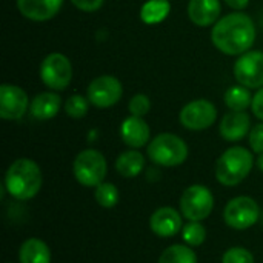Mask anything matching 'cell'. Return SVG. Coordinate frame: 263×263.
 <instances>
[{
  "label": "cell",
  "instance_id": "cell-24",
  "mask_svg": "<svg viewBox=\"0 0 263 263\" xmlns=\"http://www.w3.org/2000/svg\"><path fill=\"white\" fill-rule=\"evenodd\" d=\"M96 202L103 208H114L120 200V193L117 186L111 182H102L94 191Z\"/></svg>",
  "mask_w": 263,
  "mask_h": 263
},
{
  "label": "cell",
  "instance_id": "cell-7",
  "mask_svg": "<svg viewBox=\"0 0 263 263\" xmlns=\"http://www.w3.org/2000/svg\"><path fill=\"white\" fill-rule=\"evenodd\" d=\"M180 213L190 222H202L214 210V196L205 185H191L180 196Z\"/></svg>",
  "mask_w": 263,
  "mask_h": 263
},
{
  "label": "cell",
  "instance_id": "cell-18",
  "mask_svg": "<svg viewBox=\"0 0 263 263\" xmlns=\"http://www.w3.org/2000/svg\"><path fill=\"white\" fill-rule=\"evenodd\" d=\"M62 108V97L55 91H45L32 97L29 103V114L37 120L54 119Z\"/></svg>",
  "mask_w": 263,
  "mask_h": 263
},
{
  "label": "cell",
  "instance_id": "cell-15",
  "mask_svg": "<svg viewBox=\"0 0 263 263\" xmlns=\"http://www.w3.org/2000/svg\"><path fill=\"white\" fill-rule=\"evenodd\" d=\"M149 137H151V129L143 117L129 116L120 125V139L126 146L133 149H139L148 145V142H151Z\"/></svg>",
  "mask_w": 263,
  "mask_h": 263
},
{
  "label": "cell",
  "instance_id": "cell-20",
  "mask_svg": "<svg viewBox=\"0 0 263 263\" xmlns=\"http://www.w3.org/2000/svg\"><path fill=\"white\" fill-rule=\"evenodd\" d=\"M145 156L139 151V149H128L123 151L117 160H116V171L126 179H133L137 177L143 168H145Z\"/></svg>",
  "mask_w": 263,
  "mask_h": 263
},
{
  "label": "cell",
  "instance_id": "cell-1",
  "mask_svg": "<svg viewBox=\"0 0 263 263\" xmlns=\"http://www.w3.org/2000/svg\"><path fill=\"white\" fill-rule=\"evenodd\" d=\"M257 29L254 20L245 12L222 15L211 28V42L225 55H242L256 42Z\"/></svg>",
  "mask_w": 263,
  "mask_h": 263
},
{
  "label": "cell",
  "instance_id": "cell-19",
  "mask_svg": "<svg viewBox=\"0 0 263 263\" xmlns=\"http://www.w3.org/2000/svg\"><path fill=\"white\" fill-rule=\"evenodd\" d=\"M20 263H51L49 247L37 237L26 239L18 250Z\"/></svg>",
  "mask_w": 263,
  "mask_h": 263
},
{
  "label": "cell",
  "instance_id": "cell-30",
  "mask_svg": "<svg viewBox=\"0 0 263 263\" xmlns=\"http://www.w3.org/2000/svg\"><path fill=\"white\" fill-rule=\"evenodd\" d=\"M77 9H80V11H83V12H96V11H99L102 6H103V3H105V0H69Z\"/></svg>",
  "mask_w": 263,
  "mask_h": 263
},
{
  "label": "cell",
  "instance_id": "cell-26",
  "mask_svg": "<svg viewBox=\"0 0 263 263\" xmlns=\"http://www.w3.org/2000/svg\"><path fill=\"white\" fill-rule=\"evenodd\" d=\"M182 239L188 247H200L206 240V228L200 222H190L182 228Z\"/></svg>",
  "mask_w": 263,
  "mask_h": 263
},
{
  "label": "cell",
  "instance_id": "cell-33",
  "mask_svg": "<svg viewBox=\"0 0 263 263\" xmlns=\"http://www.w3.org/2000/svg\"><path fill=\"white\" fill-rule=\"evenodd\" d=\"M257 166H259V170L263 171V153L262 154H259V159H257Z\"/></svg>",
  "mask_w": 263,
  "mask_h": 263
},
{
  "label": "cell",
  "instance_id": "cell-4",
  "mask_svg": "<svg viewBox=\"0 0 263 263\" xmlns=\"http://www.w3.org/2000/svg\"><path fill=\"white\" fill-rule=\"evenodd\" d=\"M148 157L157 166H180L188 159V145L177 134L160 133L148 143Z\"/></svg>",
  "mask_w": 263,
  "mask_h": 263
},
{
  "label": "cell",
  "instance_id": "cell-13",
  "mask_svg": "<svg viewBox=\"0 0 263 263\" xmlns=\"http://www.w3.org/2000/svg\"><path fill=\"white\" fill-rule=\"evenodd\" d=\"M182 213L171 206H162L156 210L149 217V228L151 231L163 239L176 236L183 228Z\"/></svg>",
  "mask_w": 263,
  "mask_h": 263
},
{
  "label": "cell",
  "instance_id": "cell-2",
  "mask_svg": "<svg viewBox=\"0 0 263 263\" xmlns=\"http://www.w3.org/2000/svg\"><path fill=\"white\" fill-rule=\"evenodd\" d=\"M43 176L40 166L26 157L14 160L5 174L3 186L8 194L17 200H29L35 197L42 188Z\"/></svg>",
  "mask_w": 263,
  "mask_h": 263
},
{
  "label": "cell",
  "instance_id": "cell-10",
  "mask_svg": "<svg viewBox=\"0 0 263 263\" xmlns=\"http://www.w3.org/2000/svg\"><path fill=\"white\" fill-rule=\"evenodd\" d=\"M217 120V108L206 99L188 102L179 112V122L190 131H203L211 128Z\"/></svg>",
  "mask_w": 263,
  "mask_h": 263
},
{
  "label": "cell",
  "instance_id": "cell-14",
  "mask_svg": "<svg viewBox=\"0 0 263 263\" xmlns=\"http://www.w3.org/2000/svg\"><path fill=\"white\" fill-rule=\"evenodd\" d=\"M251 131V117L247 111H228L219 125V133L227 142H240Z\"/></svg>",
  "mask_w": 263,
  "mask_h": 263
},
{
  "label": "cell",
  "instance_id": "cell-31",
  "mask_svg": "<svg viewBox=\"0 0 263 263\" xmlns=\"http://www.w3.org/2000/svg\"><path fill=\"white\" fill-rule=\"evenodd\" d=\"M251 111L253 114L263 122V86L256 91V94L253 96V103H251Z\"/></svg>",
  "mask_w": 263,
  "mask_h": 263
},
{
  "label": "cell",
  "instance_id": "cell-9",
  "mask_svg": "<svg viewBox=\"0 0 263 263\" xmlns=\"http://www.w3.org/2000/svg\"><path fill=\"white\" fill-rule=\"evenodd\" d=\"M122 96H123V85L117 77L111 74H103L92 79L86 89V97L89 103L100 109H106L117 105Z\"/></svg>",
  "mask_w": 263,
  "mask_h": 263
},
{
  "label": "cell",
  "instance_id": "cell-17",
  "mask_svg": "<svg viewBox=\"0 0 263 263\" xmlns=\"http://www.w3.org/2000/svg\"><path fill=\"white\" fill-rule=\"evenodd\" d=\"M188 17L199 28L213 26L222 14L220 0H190Z\"/></svg>",
  "mask_w": 263,
  "mask_h": 263
},
{
  "label": "cell",
  "instance_id": "cell-8",
  "mask_svg": "<svg viewBox=\"0 0 263 263\" xmlns=\"http://www.w3.org/2000/svg\"><path fill=\"white\" fill-rule=\"evenodd\" d=\"M260 208L250 196H239L231 199L223 210L225 223L237 231H245L254 227L259 220Z\"/></svg>",
  "mask_w": 263,
  "mask_h": 263
},
{
  "label": "cell",
  "instance_id": "cell-23",
  "mask_svg": "<svg viewBox=\"0 0 263 263\" xmlns=\"http://www.w3.org/2000/svg\"><path fill=\"white\" fill-rule=\"evenodd\" d=\"M159 263H197V256L186 243H177L163 250Z\"/></svg>",
  "mask_w": 263,
  "mask_h": 263
},
{
  "label": "cell",
  "instance_id": "cell-5",
  "mask_svg": "<svg viewBox=\"0 0 263 263\" xmlns=\"http://www.w3.org/2000/svg\"><path fill=\"white\" fill-rule=\"evenodd\" d=\"M106 173L108 163L105 156L92 148L80 151L72 162V174L76 180L86 188L99 186L105 180Z\"/></svg>",
  "mask_w": 263,
  "mask_h": 263
},
{
  "label": "cell",
  "instance_id": "cell-21",
  "mask_svg": "<svg viewBox=\"0 0 263 263\" xmlns=\"http://www.w3.org/2000/svg\"><path fill=\"white\" fill-rule=\"evenodd\" d=\"M171 12L170 0H148L140 8V20L145 25H159Z\"/></svg>",
  "mask_w": 263,
  "mask_h": 263
},
{
  "label": "cell",
  "instance_id": "cell-12",
  "mask_svg": "<svg viewBox=\"0 0 263 263\" xmlns=\"http://www.w3.org/2000/svg\"><path fill=\"white\" fill-rule=\"evenodd\" d=\"M29 97L23 88L12 83L0 86V117L3 120H18L29 109Z\"/></svg>",
  "mask_w": 263,
  "mask_h": 263
},
{
  "label": "cell",
  "instance_id": "cell-27",
  "mask_svg": "<svg viewBox=\"0 0 263 263\" xmlns=\"http://www.w3.org/2000/svg\"><path fill=\"white\" fill-rule=\"evenodd\" d=\"M128 109H129V114L131 116H137V117H145L149 109H151V100L146 94L143 92H139V94H134L131 99H129V103H128Z\"/></svg>",
  "mask_w": 263,
  "mask_h": 263
},
{
  "label": "cell",
  "instance_id": "cell-28",
  "mask_svg": "<svg viewBox=\"0 0 263 263\" xmlns=\"http://www.w3.org/2000/svg\"><path fill=\"white\" fill-rule=\"evenodd\" d=\"M222 263H254V256L247 248L233 247L223 253Z\"/></svg>",
  "mask_w": 263,
  "mask_h": 263
},
{
  "label": "cell",
  "instance_id": "cell-29",
  "mask_svg": "<svg viewBox=\"0 0 263 263\" xmlns=\"http://www.w3.org/2000/svg\"><path fill=\"white\" fill-rule=\"evenodd\" d=\"M248 142H250V148L253 149V153L256 154H262L263 153V122L257 123L256 126L251 128L250 136H248Z\"/></svg>",
  "mask_w": 263,
  "mask_h": 263
},
{
  "label": "cell",
  "instance_id": "cell-16",
  "mask_svg": "<svg viewBox=\"0 0 263 263\" xmlns=\"http://www.w3.org/2000/svg\"><path fill=\"white\" fill-rule=\"evenodd\" d=\"M18 12L32 22H46L59 14L63 0H15Z\"/></svg>",
  "mask_w": 263,
  "mask_h": 263
},
{
  "label": "cell",
  "instance_id": "cell-6",
  "mask_svg": "<svg viewBox=\"0 0 263 263\" xmlns=\"http://www.w3.org/2000/svg\"><path fill=\"white\" fill-rule=\"evenodd\" d=\"M40 80L49 91H65L72 82V63L62 52L48 54L40 63Z\"/></svg>",
  "mask_w": 263,
  "mask_h": 263
},
{
  "label": "cell",
  "instance_id": "cell-25",
  "mask_svg": "<svg viewBox=\"0 0 263 263\" xmlns=\"http://www.w3.org/2000/svg\"><path fill=\"white\" fill-rule=\"evenodd\" d=\"M89 105L91 103H89L88 97H85L82 94H72L65 100L63 109H65L66 116H69L71 119H83L89 111Z\"/></svg>",
  "mask_w": 263,
  "mask_h": 263
},
{
  "label": "cell",
  "instance_id": "cell-32",
  "mask_svg": "<svg viewBox=\"0 0 263 263\" xmlns=\"http://www.w3.org/2000/svg\"><path fill=\"white\" fill-rule=\"evenodd\" d=\"M225 3L234 11H242L250 5V0H225Z\"/></svg>",
  "mask_w": 263,
  "mask_h": 263
},
{
  "label": "cell",
  "instance_id": "cell-11",
  "mask_svg": "<svg viewBox=\"0 0 263 263\" xmlns=\"http://www.w3.org/2000/svg\"><path fill=\"white\" fill-rule=\"evenodd\" d=\"M234 79L248 89L263 86V51L250 49L237 57L233 66Z\"/></svg>",
  "mask_w": 263,
  "mask_h": 263
},
{
  "label": "cell",
  "instance_id": "cell-22",
  "mask_svg": "<svg viewBox=\"0 0 263 263\" xmlns=\"http://www.w3.org/2000/svg\"><path fill=\"white\" fill-rule=\"evenodd\" d=\"M223 102L230 111H247L248 108H251L253 96L248 88L237 83L225 91Z\"/></svg>",
  "mask_w": 263,
  "mask_h": 263
},
{
  "label": "cell",
  "instance_id": "cell-3",
  "mask_svg": "<svg viewBox=\"0 0 263 263\" xmlns=\"http://www.w3.org/2000/svg\"><path fill=\"white\" fill-rule=\"evenodd\" d=\"M254 166V157L245 146H231L216 162V179L223 186L242 183Z\"/></svg>",
  "mask_w": 263,
  "mask_h": 263
}]
</instances>
